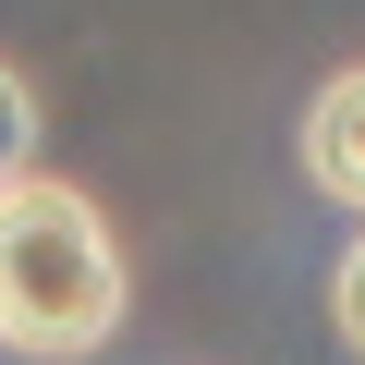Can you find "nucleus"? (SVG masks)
<instances>
[{"instance_id": "nucleus-2", "label": "nucleus", "mask_w": 365, "mask_h": 365, "mask_svg": "<svg viewBox=\"0 0 365 365\" xmlns=\"http://www.w3.org/2000/svg\"><path fill=\"white\" fill-rule=\"evenodd\" d=\"M292 158H304V182H317L329 207H353V220H365V61H341V73L304 98Z\"/></svg>"}, {"instance_id": "nucleus-1", "label": "nucleus", "mask_w": 365, "mask_h": 365, "mask_svg": "<svg viewBox=\"0 0 365 365\" xmlns=\"http://www.w3.org/2000/svg\"><path fill=\"white\" fill-rule=\"evenodd\" d=\"M122 304H134V268H122V232L86 182H61V170L0 182V353L86 365V353H110Z\"/></svg>"}, {"instance_id": "nucleus-4", "label": "nucleus", "mask_w": 365, "mask_h": 365, "mask_svg": "<svg viewBox=\"0 0 365 365\" xmlns=\"http://www.w3.org/2000/svg\"><path fill=\"white\" fill-rule=\"evenodd\" d=\"M329 329H341V353L365 365V232L341 244V268H329Z\"/></svg>"}, {"instance_id": "nucleus-3", "label": "nucleus", "mask_w": 365, "mask_h": 365, "mask_svg": "<svg viewBox=\"0 0 365 365\" xmlns=\"http://www.w3.org/2000/svg\"><path fill=\"white\" fill-rule=\"evenodd\" d=\"M37 170V86L0 61V182H25Z\"/></svg>"}]
</instances>
